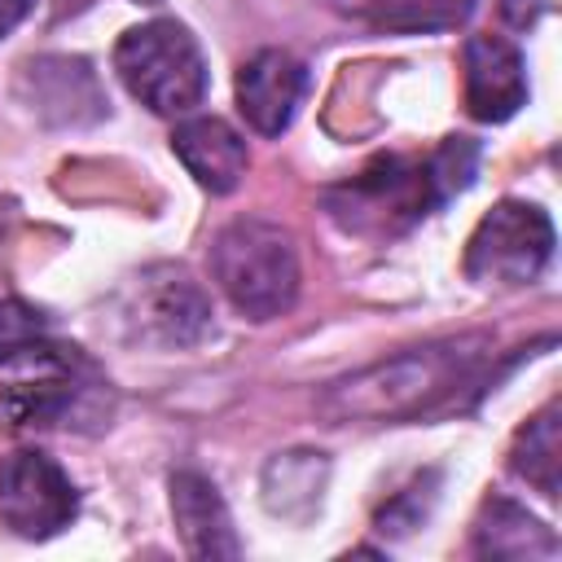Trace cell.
I'll list each match as a JSON object with an SVG mask.
<instances>
[{
	"label": "cell",
	"mask_w": 562,
	"mask_h": 562,
	"mask_svg": "<svg viewBox=\"0 0 562 562\" xmlns=\"http://www.w3.org/2000/svg\"><path fill=\"white\" fill-rule=\"evenodd\" d=\"M325 457L321 452H281L268 461L263 470V505L281 518H303L321 505V487H325Z\"/></svg>",
	"instance_id": "14"
},
{
	"label": "cell",
	"mask_w": 562,
	"mask_h": 562,
	"mask_svg": "<svg viewBox=\"0 0 562 562\" xmlns=\"http://www.w3.org/2000/svg\"><path fill=\"white\" fill-rule=\"evenodd\" d=\"M479 140L470 136H448L426 162H430V180H435V193H439V206L452 202L457 193H465L474 184V171H479Z\"/></svg>",
	"instance_id": "17"
},
{
	"label": "cell",
	"mask_w": 562,
	"mask_h": 562,
	"mask_svg": "<svg viewBox=\"0 0 562 562\" xmlns=\"http://www.w3.org/2000/svg\"><path fill=\"white\" fill-rule=\"evenodd\" d=\"M321 202L342 233L369 237V241H391V237L408 233L413 224H422L439 206V193H435L426 158L382 154L369 167H360L351 180L329 184Z\"/></svg>",
	"instance_id": "3"
},
{
	"label": "cell",
	"mask_w": 562,
	"mask_h": 562,
	"mask_svg": "<svg viewBox=\"0 0 562 562\" xmlns=\"http://www.w3.org/2000/svg\"><path fill=\"white\" fill-rule=\"evenodd\" d=\"M88 386L70 373L66 360H57L53 373L18 378L0 391V422L13 430H48V426H70L75 413H83Z\"/></svg>",
	"instance_id": "12"
},
{
	"label": "cell",
	"mask_w": 562,
	"mask_h": 562,
	"mask_svg": "<svg viewBox=\"0 0 562 562\" xmlns=\"http://www.w3.org/2000/svg\"><path fill=\"white\" fill-rule=\"evenodd\" d=\"M114 70L123 88L154 114H189L193 105H202L211 83L198 40L176 18H154L123 31L114 48Z\"/></svg>",
	"instance_id": "4"
},
{
	"label": "cell",
	"mask_w": 562,
	"mask_h": 562,
	"mask_svg": "<svg viewBox=\"0 0 562 562\" xmlns=\"http://www.w3.org/2000/svg\"><path fill=\"white\" fill-rule=\"evenodd\" d=\"M114 321L127 342L158 351L198 347L215 329L211 294L180 263H154L132 277L114 303Z\"/></svg>",
	"instance_id": "5"
},
{
	"label": "cell",
	"mask_w": 562,
	"mask_h": 562,
	"mask_svg": "<svg viewBox=\"0 0 562 562\" xmlns=\"http://www.w3.org/2000/svg\"><path fill=\"white\" fill-rule=\"evenodd\" d=\"M79 514V492L70 474L35 448L0 457V522L22 540H48L66 531Z\"/></svg>",
	"instance_id": "7"
},
{
	"label": "cell",
	"mask_w": 562,
	"mask_h": 562,
	"mask_svg": "<svg viewBox=\"0 0 562 562\" xmlns=\"http://www.w3.org/2000/svg\"><path fill=\"white\" fill-rule=\"evenodd\" d=\"M167 487H171V518H176V531H180L189 558L215 562V558H237L241 553L228 505L202 470H176Z\"/></svg>",
	"instance_id": "10"
},
{
	"label": "cell",
	"mask_w": 562,
	"mask_h": 562,
	"mask_svg": "<svg viewBox=\"0 0 562 562\" xmlns=\"http://www.w3.org/2000/svg\"><path fill=\"white\" fill-rule=\"evenodd\" d=\"M48 351V325L35 307L18 299H0V364Z\"/></svg>",
	"instance_id": "18"
},
{
	"label": "cell",
	"mask_w": 562,
	"mask_h": 562,
	"mask_svg": "<svg viewBox=\"0 0 562 562\" xmlns=\"http://www.w3.org/2000/svg\"><path fill=\"white\" fill-rule=\"evenodd\" d=\"M435 487H439V474L430 470V474H426V483L417 479L413 487H404L400 496H391V505H386V509H378V518H373V522H378V531H382V536H408V531H417V527L426 522V514H430L435 496H439Z\"/></svg>",
	"instance_id": "19"
},
{
	"label": "cell",
	"mask_w": 562,
	"mask_h": 562,
	"mask_svg": "<svg viewBox=\"0 0 562 562\" xmlns=\"http://www.w3.org/2000/svg\"><path fill=\"white\" fill-rule=\"evenodd\" d=\"M351 18L382 31H452L474 13V0H338Z\"/></svg>",
	"instance_id": "16"
},
{
	"label": "cell",
	"mask_w": 562,
	"mask_h": 562,
	"mask_svg": "<svg viewBox=\"0 0 562 562\" xmlns=\"http://www.w3.org/2000/svg\"><path fill=\"white\" fill-rule=\"evenodd\" d=\"M553 220L536 202L505 198L496 202L465 246V277L479 285H527L553 259Z\"/></svg>",
	"instance_id": "6"
},
{
	"label": "cell",
	"mask_w": 562,
	"mask_h": 562,
	"mask_svg": "<svg viewBox=\"0 0 562 562\" xmlns=\"http://www.w3.org/2000/svg\"><path fill=\"white\" fill-rule=\"evenodd\" d=\"M171 154L184 162V171L206 189V193H233L246 176V136L215 119V114H189L171 132Z\"/></svg>",
	"instance_id": "11"
},
{
	"label": "cell",
	"mask_w": 562,
	"mask_h": 562,
	"mask_svg": "<svg viewBox=\"0 0 562 562\" xmlns=\"http://www.w3.org/2000/svg\"><path fill=\"white\" fill-rule=\"evenodd\" d=\"M509 465L518 479H527L540 496H558V474H562V408L544 404L514 439Z\"/></svg>",
	"instance_id": "15"
},
{
	"label": "cell",
	"mask_w": 562,
	"mask_h": 562,
	"mask_svg": "<svg viewBox=\"0 0 562 562\" xmlns=\"http://www.w3.org/2000/svg\"><path fill=\"white\" fill-rule=\"evenodd\" d=\"M31 4H35V0H0V40L13 35V26L31 13Z\"/></svg>",
	"instance_id": "20"
},
{
	"label": "cell",
	"mask_w": 562,
	"mask_h": 562,
	"mask_svg": "<svg viewBox=\"0 0 562 562\" xmlns=\"http://www.w3.org/2000/svg\"><path fill=\"white\" fill-rule=\"evenodd\" d=\"M474 549L483 558H553L558 536L540 518H531L518 501L492 496L474 522Z\"/></svg>",
	"instance_id": "13"
},
{
	"label": "cell",
	"mask_w": 562,
	"mask_h": 562,
	"mask_svg": "<svg viewBox=\"0 0 562 562\" xmlns=\"http://www.w3.org/2000/svg\"><path fill=\"white\" fill-rule=\"evenodd\" d=\"M211 277L224 299L250 321H272L290 312L303 281L290 228L259 215L224 224L211 241Z\"/></svg>",
	"instance_id": "2"
},
{
	"label": "cell",
	"mask_w": 562,
	"mask_h": 562,
	"mask_svg": "<svg viewBox=\"0 0 562 562\" xmlns=\"http://www.w3.org/2000/svg\"><path fill=\"white\" fill-rule=\"evenodd\" d=\"M487 334H461L426 347H408L378 364H364L338 382H329L316 400L325 422H408L457 400L461 386L479 378L487 360Z\"/></svg>",
	"instance_id": "1"
},
{
	"label": "cell",
	"mask_w": 562,
	"mask_h": 562,
	"mask_svg": "<svg viewBox=\"0 0 562 562\" xmlns=\"http://www.w3.org/2000/svg\"><path fill=\"white\" fill-rule=\"evenodd\" d=\"M465 110L479 123H505L527 105V61L505 35H470L461 48Z\"/></svg>",
	"instance_id": "8"
},
{
	"label": "cell",
	"mask_w": 562,
	"mask_h": 562,
	"mask_svg": "<svg viewBox=\"0 0 562 562\" xmlns=\"http://www.w3.org/2000/svg\"><path fill=\"white\" fill-rule=\"evenodd\" d=\"M307 92V66L285 48H259L237 70V110L259 136H281Z\"/></svg>",
	"instance_id": "9"
}]
</instances>
